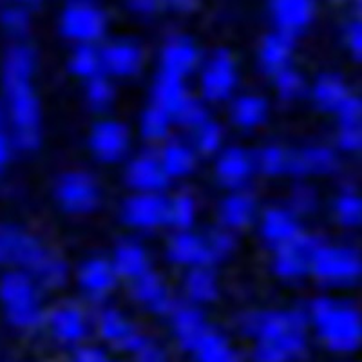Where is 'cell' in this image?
Listing matches in <instances>:
<instances>
[{"label": "cell", "mask_w": 362, "mask_h": 362, "mask_svg": "<svg viewBox=\"0 0 362 362\" xmlns=\"http://www.w3.org/2000/svg\"><path fill=\"white\" fill-rule=\"evenodd\" d=\"M335 118H337V127L362 129V96L351 93L350 98L335 112Z\"/></svg>", "instance_id": "cell-47"}, {"label": "cell", "mask_w": 362, "mask_h": 362, "mask_svg": "<svg viewBox=\"0 0 362 362\" xmlns=\"http://www.w3.org/2000/svg\"><path fill=\"white\" fill-rule=\"evenodd\" d=\"M293 45H296V38L274 29L272 33L264 35L263 40L259 42L257 64H259L264 73L274 76L279 71L292 66Z\"/></svg>", "instance_id": "cell-28"}, {"label": "cell", "mask_w": 362, "mask_h": 362, "mask_svg": "<svg viewBox=\"0 0 362 362\" xmlns=\"http://www.w3.org/2000/svg\"><path fill=\"white\" fill-rule=\"evenodd\" d=\"M165 255L170 263L185 270L212 267L216 263L206 235L194 230H174L165 245Z\"/></svg>", "instance_id": "cell-15"}, {"label": "cell", "mask_w": 362, "mask_h": 362, "mask_svg": "<svg viewBox=\"0 0 362 362\" xmlns=\"http://www.w3.org/2000/svg\"><path fill=\"white\" fill-rule=\"evenodd\" d=\"M93 326V317L78 303H60L47 312L45 328L51 337L62 346L83 344Z\"/></svg>", "instance_id": "cell-11"}, {"label": "cell", "mask_w": 362, "mask_h": 362, "mask_svg": "<svg viewBox=\"0 0 362 362\" xmlns=\"http://www.w3.org/2000/svg\"><path fill=\"white\" fill-rule=\"evenodd\" d=\"M190 134V144L202 156H218L225 148V129L219 122L209 118Z\"/></svg>", "instance_id": "cell-41"}, {"label": "cell", "mask_w": 362, "mask_h": 362, "mask_svg": "<svg viewBox=\"0 0 362 362\" xmlns=\"http://www.w3.org/2000/svg\"><path fill=\"white\" fill-rule=\"evenodd\" d=\"M255 167L257 173L267 176H284L292 169V148L279 144H267L255 151Z\"/></svg>", "instance_id": "cell-38"}, {"label": "cell", "mask_w": 362, "mask_h": 362, "mask_svg": "<svg viewBox=\"0 0 362 362\" xmlns=\"http://www.w3.org/2000/svg\"><path fill=\"white\" fill-rule=\"evenodd\" d=\"M53 252L31 232L17 225H4L0 230V259L9 270H22L35 277Z\"/></svg>", "instance_id": "cell-6"}, {"label": "cell", "mask_w": 362, "mask_h": 362, "mask_svg": "<svg viewBox=\"0 0 362 362\" xmlns=\"http://www.w3.org/2000/svg\"><path fill=\"white\" fill-rule=\"evenodd\" d=\"M0 300L6 321L21 332L45 326L47 312L42 306L40 284L22 270H8L0 279Z\"/></svg>", "instance_id": "cell-4"}, {"label": "cell", "mask_w": 362, "mask_h": 362, "mask_svg": "<svg viewBox=\"0 0 362 362\" xmlns=\"http://www.w3.org/2000/svg\"><path fill=\"white\" fill-rule=\"evenodd\" d=\"M129 292L134 303L148 312L156 313V315H170L177 300L170 293L169 284L163 277L154 270H148L147 274L140 276L138 279L129 283Z\"/></svg>", "instance_id": "cell-19"}, {"label": "cell", "mask_w": 362, "mask_h": 362, "mask_svg": "<svg viewBox=\"0 0 362 362\" xmlns=\"http://www.w3.org/2000/svg\"><path fill=\"white\" fill-rule=\"evenodd\" d=\"M54 202L67 214H89L102 199L98 181L86 170H69L58 176L53 187Z\"/></svg>", "instance_id": "cell-9"}, {"label": "cell", "mask_w": 362, "mask_h": 362, "mask_svg": "<svg viewBox=\"0 0 362 362\" xmlns=\"http://www.w3.org/2000/svg\"><path fill=\"white\" fill-rule=\"evenodd\" d=\"M192 357L196 362H243L230 341L214 328H210L209 334L194 348Z\"/></svg>", "instance_id": "cell-36"}, {"label": "cell", "mask_w": 362, "mask_h": 362, "mask_svg": "<svg viewBox=\"0 0 362 362\" xmlns=\"http://www.w3.org/2000/svg\"><path fill=\"white\" fill-rule=\"evenodd\" d=\"M181 290L187 303L196 306H205L214 303L219 296V281L212 267L190 268L181 281Z\"/></svg>", "instance_id": "cell-32"}, {"label": "cell", "mask_w": 362, "mask_h": 362, "mask_svg": "<svg viewBox=\"0 0 362 362\" xmlns=\"http://www.w3.org/2000/svg\"><path fill=\"white\" fill-rule=\"evenodd\" d=\"M174 127L176 124H174L173 116L153 103L145 107L138 118V131H140L141 138L147 144L158 145V147L170 140V132Z\"/></svg>", "instance_id": "cell-35"}, {"label": "cell", "mask_w": 362, "mask_h": 362, "mask_svg": "<svg viewBox=\"0 0 362 362\" xmlns=\"http://www.w3.org/2000/svg\"><path fill=\"white\" fill-rule=\"evenodd\" d=\"M335 147H337V151H344V153L362 151V129L337 127Z\"/></svg>", "instance_id": "cell-48"}, {"label": "cell", "mask_w": 362, "mask_h": 362, "mask_svg": "<svg viewBox=\"0 0 362 362\" xmlns=\"http://www.w3.org/2000/svg\"><path fill=\"white\" fill-rule=\"evenodd\" d=\"M255 173H257L255 154L248 148L230 145L216 156L214 176L219 181V185L226 187L228 190L245 189Z\"/></svg>", "instance_id": "cell-17"}, {"label": "cell", "mask_w": 362, "mask_h": 362, "mask_svg": "<svg viewBox=\"0 0 362 362\" xmlns=\"http://www.w3.org/2000/svg\"><path fill=\"white\" fill-rule=\"evenodd\" d=\"M161 2L176 9H190L198 4V0H161Z\"/></svg>", "instance_id": "cell-54"}, {"label": "cell", "mask_w": 362, "mask_h": 362, "mask_svg": "<svg viewBox=\"0 0 362 362\" xmlns=\"http://www.w3.org/2000/svg\"><path fill=\"white\" fill-rule=\"evenodd\" d=\"M339 167L337 148L325 144H310L292 151L290 174L297 177L328 176Z\"/></svg>", "instance_id": "cell-26"}, {"label": "cell", "mask_w": 362, "mask_h": 362, "mask_svg": "<svg viewBox=\"0 0 362 362\" xmlns=\"http://www.w3.org/2000/svg\"><path fill=\"white\" fill-rule=\"evenodd\" d=\"M37 71V53L25 42L13 44L4 54L2 82H31Z\"/></svg>", "instance_id": "cell-34"}, {"label": "cell", "mask_w": 362, "mask_h": 362, "mask_svg": "<svg viewBox=\"0 0 362 362\" xmlns=\"http://www.w3.org/2000/svg\"><path fill=\"white\" fill-rule=\"evenodd\" d=\"M329 2H339V0H329Z\"/></svg>", "instance_id": "cell-57"}, {"label": "cell", "mask_w": 362, "mask_h": 362, "mask_svg": "<svg viewBox=\"0 0 362 362\" xmlns=\"http://www.w3.org/2000/svg\"><path fill=\"white\" fill-rule=\"evenodd\" d=\"M306 310L270 308L247 313L241 321L245 335L254 341L252 362H293L308 348Z\"/></svg>", "instance_id": "cell-1"}, {"label": "cell", "mask_w": 362, "mask_h": 362, "mask_svg": "<svg viewBox=\"0 0 362 362\" xmlns=\"http://www.w3.org/2000/svg\"><path fill=\"white\" fill-rule=\"evenodd\" d=\"M198 219V202L192 194L177 192L167 203V225L174 230H192Z\"/></svg>", "instance_id": "cell-39"}, {"label": "cell", "mask_w": 362, "mask_h": 362, "mask_svg": "<svg viewBox=\"0 0 362 362\" xmlns=\"http://www.w3.org/2000/svg\"><path fill=\"white\" fill-rule=\"evenodd\" d=\"M87 145L90 154L102 163H118L127 158L131 148V132L124 122L103 118L90 127Z\"/></svg>", "instance_id": "cell-13"}, {"label": "cell", "mask_w": 362, "mask_h": 362, "mask_svg": "<svg viewBox=\"0 0 362 362\" xmlns=\"http://www.w3.org/2000/svg\"><path fill=\"white\" fill-rule=\"evenodd\" d=\"M351 90L348 83L344 82L341 74L322 73L313 80L310 87V96L312 102L319 111L334 115L341 109L342 103L350 98Z\"/></svg>", "instance_id": "cell-30"}, {"label": "cell", "mask_w": 362, "mask_h": 362, "mask_svg": "<svg viewBox=\"0 0 362 362\" xmlns=\"http://www.w3.org/2000/svg\"><path fill=\"white\" fill-rule=\"evenodd\" d=\"M100 49H102L103 73L109 78H131L144 67V51L134 40L118 38L107 42Z\"/></svg>", "instance_id": "cell-22"}, {"label": "cell", "mask_w": 362, "mask_h": 362, "mask_svg": "<svg viewBox=\"0 0 362 362\" xmlns=\"http://www.w3.org/2000/svg\"><path fill=\"white\" fill-rule=\"evenodd\" d=\"M202 57H199L198 45L194 44L189 37L174 35L167 38L160 49V71L161 73L173 74L176 78L185 80L194 71L202 67Z\"/></svg>", "instance_id": "cell-21"}, {"label": "cell", "mask_w": 362, "mask_h": 362, "mask_svg": "<svg viewBox=\"0 0 362 362\" xmlns=\"http://www.w3.org/2000/svg\"><path fill=\"white\" fill-rule=\"evenodd\" d=\"M334 219L342 228H361L362 226V194L354 189H346L335 196L332 205Z\"/></svg>", "instance_id": "cell-40"}, {"label": "cell", "mask_w": 362, "mask_h": 362, "mask_svg": "<svg viewBox=\"0 0 362 362\" xmlns=\"http://www.w3.org/2000/svg\"><path fill=\"white\" fill-rule=\"evenodd\" d=\"M83 98H86V103L89 105L90 111H107L112 103H115L116 98L115 83H112V80L109 78L107 74L96 76V78L86 82V87H83Z\"/></svg>", "instance_id": "cell-42"}, {"label": "cell", "mask_w": 362, "mask_h": 362, "mask_svg": "<svg viewBox=\"0 0 362 362\" xmlns=\"http://www.w3.org/2000/svg\"><path fill=\"white\" fill-rule=\"evenodd\" d=\"M206 235V241H209V247L212 255H214V261L226 259L234 254L235 247H238V239H235V232L228 230V228H223V226H216L214 230H210Z\"/></svg>", "instance_id": "cell-45"}, {"label": "cell", "mask_w": 362, "mask_h": 362, "mask_svg": "<svg viewBox=\"0 0 362 362\" xmlns=\"http://www.w3.org/2000/svg\"><path fill=\"white\" fill-rule=\"evenodd\" d=\"M169 321L176 342L180 344V348H183L189 354H192L194 348L199 344V341L209 334L210 329V325L206 322V317L202 312V308L190 305L187 300H183V303L177 300V305L170 312Z\"/></svg>", "instance_id": "cell-23"}, {"label": "cell", "mask_w": 362, "mask_h": 362, "mask_svg": "<svg viewBox=\"0 0 362 362\" xmlns=\"http://www.w3.org/2000/svg\"><path fill=\"white\" fill-rule=\"evenodd\" d=\"M67 67H69L71 74L83 82L102 76L105 74L103 73L102 49L98 45H74L69 60H67Z\"/></svg>", "instance_id": "cell-37"}, {"label": "cell", "mask_w": 362, "mask_h": 362, "mask_svg": "<svg viewBox=\"0 0 362 362\" xmlns=\"http://www.w3.org/2000/svg\"><path fill=\"white\" fill-rule=\"evenodd\" d=\"M18 154V148L13 141L11 134H9L6 129H2V134H0V163L2 165H9L15 156Z\"/></svg>", "instance_id": "cell-51"}, {"label": "cell", "mask_w": 362, "mask_h": 362, "mask_svg": "<svg viewBox=\"0 0 362 362\" xmlns=\"http://www.w3.org/2000/svg\"><path fill=\"white\" fill-rule=\"evenodd\" d=\"M111 263L118 272L119 279H127L129 283L153 270L147 248L134 239H124L116 245L111 254Z\"/></svg>", "instance_id": "cell-29"}, {"label": "cell", "mask_w": 362, "mask_h": 362, "mask_svg": "<svg viewBox=\"0 0 362 362\" xmlns=\"http://www.w3.org/2000/svg\"><path fill=\"white\" fill-rule=\"evenodd\" d=\"M4 83V122L18 153H33L42 141V107L31 82Z\"/></svg>", "instance_id": "cell-3"}, {"label": "cell", "mask_w": 362, "mask_h": 362, "mask_svg": "<svg viewBox=\"0 0 362 362\" xmlns=\"http://www.w3.org/2000/svg\"><path fill=\"white\" fill-rule=\"evenodd\" d=\"M344 42L348 51L351 53V57L355 60H361L362 62V17L358 15L357 18L348 22V25L344 28Z\"/></svg>", "instance_id": "cell-49"}, {"label": "cell", "mask_w": 362, "mask_h": 362, "mask_svg": "<svg viewBox=\"0 0 362 362\" xmlns=\"http://www.w3.org/2000/svg\"><path fill=\"white\" fill-rule=\"evenodd\" d=\"M317 203H319V198H317L315 189L310 187L308 183H297L290 190L286 206L292 210L293 214L303 218V216H308L315 212Z\"/></svg>", "instance_id": "cell-44"}, {"label": "cell", "mask_w": 362, "mask_h": 362, "mask_svg": "<svg viewBox=\"0 0 362 362\" xmlns=\"http://www.w3.org/2000/svg\"><path fill=\"white\" fill-rule=\"evenodd\" d=\"M317 238L305 234L296 243L277 248L272 254V272L283 281H299L312 274V252Z\"/></svg>", "instance_id": "cell-18"}, {"label": "cell", "mask_w": 362, "mask_h": 362, "mask_svg": "<svg viewBox=\"0 0 362 362\" xmlns=\"http://www.w3.org/2000/svg\"><path fill=\"white\" fill-rule=\"evenodd\" d=\"M2 28L13 38H24L31 28V18L24 6H11L2 11Z\"/></svg>", "instance_id": "cell-46"}, {"label": "cell", "mask_w": 362, "mask_h": 362, "mask_svg": "<svg viewBox=\"0 0 362 362\" xmlns=\"http://www.w3.org/2000/svg\"><path fill=\"white\" fill-rule=\"evenodd\" d=\"M312 276L332 286H350L362 279V252L342 243L317 239L312 252Z\"/></svg>", "instance_id": "cell-5"}, {"label": "cell", "mask_w": 362, "mask_h": 362, "mask_svg": "<svg viewBox=\"0 0 362 362\" xmlns=\"http://www.w3.org/2000/svg\"><path fill=\"white\" fill-rule=\"evenodd\" d=\"M238 83V64L228 49H216L199 67V95L205 102H228L234 98Z\"/></svg>", "instance_id": "cell-8"}, {"label": "cell", "mask_w": 362, "mask_h": 362, "mask_svg": "<svg viewBox=\"0 0 362 362\" xmlns=\"http://www.w3.org/2000/svg\"><path fill=\"white\" fill-rule=\"evenodd\" d=\"M107 29V15L95 0H69L60 13V33L74 45H96Z\"/></svg>", "instance_id": "cell-7"}, {"label": "cell", "mask_w": 362, "mask_h": 362, "mask_svg": "<svg viewBox=\"0 0 362 362\" xmlns=\"http://www.w3.org/2000/svg\"><path fill=\"white\" fill-rule=\"evenodd\" d=\"M259 234L272 252L286 245L296 243L306 234L300 226V218L286 205H274L263 210L259 216Z\"/></svg>", "instance_id": "cell-14"}, {"label": "cell", "mask_w": 362, "mask_h": 362, "mask_svg": "<svg viewBox=\"0 0 362 362\" xmlns=\"http://www.w3.org/2000/svg\"><path fill=\"white\" fill-rule=\"evenodd\" d=\"M124 181L132 192L163 194L170 183V177L161 167L158 153L145 151L127 161L124 169Z\"/></svg>", "instance_id": "cell-16"}, {"label": "cell", "mask_w": 362, "mask_h": 362, "mask_svg": "<svg viewBox=\"0 0 362 362\" xmlns=\"http://www.w3.org/2000/svg\"><path fill=\"white\" fill-rule=\"evenodd\" d=\"M268 112H270V105L267 98L257 93H243V95L234 96L228 109L232 124L243 131L259 129L267 122Z\"/></svg>", "instance_id": "cell-33"}, {"label": "cell", "mask_w": 362, "mask_h": 362, "mask_svg": "<svg viewBox=\"0 0 362 362\" xmlns=\"http://www.w3.org/2000/svg\"><path fill=\"white\" fill-rule=\"evenodd\" d=\"M268 11L277 31L297 38L315 17V0H268Z\"/></svg>", "instance_id": "cell-24"}, {"label": "cell", "mask_w": 362, "mask_h": 362, "mask_svg": "<svg viewBox=\"0 0 362 362\" xmlns=\"http://www.w3.org/2000/svg\"><path fill=\"white\" fill-rule=\"evenodd\" d=\"M308 322L319 341L335 354L362 348V310L348 300L317 296L306 306Z\"/></svg>", "instance_id": "cell-2"}, {"label": "cell", "mask_w": 362, "mask_h": 362, "mask_svg": "<svg viewBox=\"0 0 362 362\" xmlns=\"http://www.w3.org/2000/svg\"><path fill=\"white\" fill-rule=\"evenodd\" d=\"M167 203L163 194L132 192L119 206L122 221L138 232H154L167 225Z\"/></svg>", "instance_id": "cell-12"}, {"label": "cell", "mask_w": 362, "mask_h": 362, "mask_svg": "<svg viewBox=\"0 0 362 362\" xmlns=\"http://www.w3.org/2000/svg\"><path fill=\"white\" fill-rule=\"evenodd\" d=\"M196 96L190 95L185 80L158 71L156 78H154L153 86H151V103L163 109L165 112H169L173 116L174 124H176L177 116L185 111L187 105Z\"/></svg>", "instance_id": "cell-27"}, {"label": "cell", "mask_w": 362, "mask_h": 362, "mask_svg": "<svg viewBox=\"0 0 362 362\" xmlns=\"http://www.w3.org/2000/svg\"><path fill=\"white\" fill-rule=\"evenodd\" d=\"M161 4H163L161 0H127L129 11L140 15V17H147V15L156 13Z\"/></svg>", "instance_id": "cell-52"}, {"label": "cell", "mask_w": 362, "mask_h": 362, "mask_svg": "<svg viewBox=\"0 0 362 362\" xmlns=\"http://www.w3.org/2000/svg\"><path fill=\"white\" fill-rule=\"evenodd\" d=\"M21 4H38L40 0H18Z\"/></svg>", "instance_id": "cell-56"}, {"label": "cell", "mask_w": 362, "mask_h": 362, "mask_svg": "<svg viewBox=\"0 0 362 362\" xmlns=\"http://www.w3.org/2000/svg\"><path fill=\"white\" fill-rule=\"evenodd\" d=\"M272 83H274V90L283 102H296L300 96L305 95L308 86L300 71L296 67L290 66L286 69L279 71L277 74L272 76Z\"/></svg>", "instance_id": "cell-43"}, {"label": "cell", "mask_w": 362, "mask_h": 362, "mask_svg": "<svg viewBox=\"0 0 362 362\" xmlns=\"http://www.w3.org/2000/svg\"><path fill=\"white\" fill-rule=\"evenodd\" d=\"M134 358H136V362H169L167 361V355H165V351L161 350L160 346L153 341L148 342V344L145 346L140 354H136Z\"/></svg>", "instance_id": "cell-53"}, {"label": "cell", "mask_w": 362, "mask_h": 362, "mask_svg": "<svg viewBox=\"0 0 362 362\" xmlns=\"http://www.w3.org/2000/svg\"><path fill=\"white\" fill-rule=\"evenodd\" d=\"M158 158L170 180H181V177L190 176L198 163V153L192 144L173 140V138L158 147Z\"/></svg>", "instance_id": "cell-31"}, {"label": "cell", "mask_w": 362, "mask_h": 362, "mask_svg": "<svg viewBox=\"0 0 362 362\" xmlns=\"http://www.w3.org/2000/svg\"><path fill=\"white\" fill-rule=\"evenodd\" d=\"M354 4H355V8H357L358 15L362 17V0H354Z\"/></svg>", "instance_id": "cell-55"}, {"label": "cell", "mask_w": 362, "mask_h": 362, "mask_svg": "<svg viewBox=\"0 0 362 362\" xmlns=\"http://www.w3.org/2000/svg\"><path fill=\"white\" fill-rule=\"evenodd\" d=\"M93 328L105 344L131 355L140 354L151 342V339L141 334L140 329L132 325L131 319L115 306H102L93 317Z\"/></svg>", "instance_id": "cell-10"}, {"label": "cell", "mask_w": 362, "mask_h": 362, "mask_svg": "<svg viewBox=\"0 0 362 362\" xmlns=\"http://www.w3.org/2000/svg\"><path fill=\"white\" fill-rule=\"evenodd\" d=\"M119 276L112 267L111 257H89L83 261L76 272V283L86 297L102 300L112 293L118 284Z\"/></svg>", "instance_id": "cell-20"}, {"label": "cell", "mask_w": 362, "mask_h": 362, "mask_svg": "<svg viewBox=\"0 0 362 362\" xmlns=\"http://www.w3.org/2000/svg\"><path fill=\"white\" fill-rule=\"evenodd\" d=\"M259 206L247 189L230 190L218 205V223L232 232L247 230L248 226L259 221Z\"/></svg>", "instance_id": "cell-25"}, {"label": "cell", "mask_w": 362, "mask_h": 362, "mask_svg": "<svg viewBox=\"0 0 362 362\" xmlns=\"http://www.w3.org/2000/svg\"><path fill=\"white\" fill-rule=\"evenodd\" d=\"M69 362H112L107 351L96 344H80L73 350Z\"/></svg>", "instance_id": "cell-50"}]
</instances>
